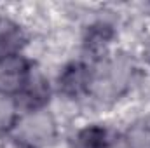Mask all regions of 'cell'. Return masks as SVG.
Masks as SVG:
<instances>
[{"label": "cell", "mask_w": 150, "mask_h": 148, "mask_svg": "<svg viewBox=\"0 0 150 148\" xmlns=\"http://www.w3.org/2000/svg\"><path fill=\"white\" fill-rule=\"evenodd\" d=\"M108 148H133V143H131L129 138H126V136H122L119 132H112Z\"/></svg>", "instance_id": "cell-6"}, {"label": "cell", "mask_w": 150, "mask_h": 148, "mask_svg": "<svg viewBox=\"0 0 150 148\" xmlns=\"http://www.w3.org/2000/svg\"><path fill=\"white\" fill-rule=\"evenodd\" d=\"M94 82H96V73L89 63L72 61L65 65L58 75V91L63 96L75 99L86 96Z\"/></svg>", "instance_id": "cell-2"}, {"label": "cell", "mask_w": 150, "mask_h": 148, "mask_svg": "<svg viewBox=\"0 0 150 148\" xmlns=\"http://www.w3.org/2000/svg\"><path fill=\"white\" fill-rule=\"evenodd\" d=\"M143 58H145V61L150 65V42L147 44V47H145V51H143Z\"/></svg>", "instance_id": "cell-7"}, {"label": "cell", "mask_w": 150, "mask_h": 148, "mask_svg": "<svg viewBox=\"0 0 150 148\" xmlns=\"http://www.w3.org/2000/svg\"><path fill=\"white\" fill-rule=\"evenodd\" d=\"M26 44L28 35L25 28L7 16H0V63L21 58Z\"/></svg>", "instance_id": "cell-3"}, {"label": "cell", "mask_w": 150, "mask_h": 148, "mask_svg": "<svg viewBox=\"0 0 150 148\" xmlns=\"http://www.w3.org/2000/svg\"><path fill=\"white\" fill-rule=\"evenodd\" d=\"M18 110L40 111L51 101V84L35 65H30L12 94Z\"/></svg>", "instance_id": "cell-1"}, {"label": "cell", "mask_w": 150, "mask_h": 148, "mask_svg": "<svg viewBox=\"0 0 150 148\" xmlns=\"http://www.w3.org/2000/svg\"><path fill=\"white\" fill-rule=\"evenodd\" d=\"M110 131L103 125L91 124L79 129L70 140V148H108Z\"/></svg>", "instance_id": "cell-5"}, {"label": "cell", "mask_w": 150, "mask_h": 148, "mask_svg": "<svg viewBox=\"0 0 150 148\" xmlns=\"http://www.w3.org/2000/svg\"><path fill=\"white\" fill-rule=\"evenodd\" d=\"M113 38H115V30L112 25L96 21L89 25L84 32V38H82L84 52L93 59H103L112 45Z\"/></svg>", "instance_id": "cell-4"}]
</instances>
